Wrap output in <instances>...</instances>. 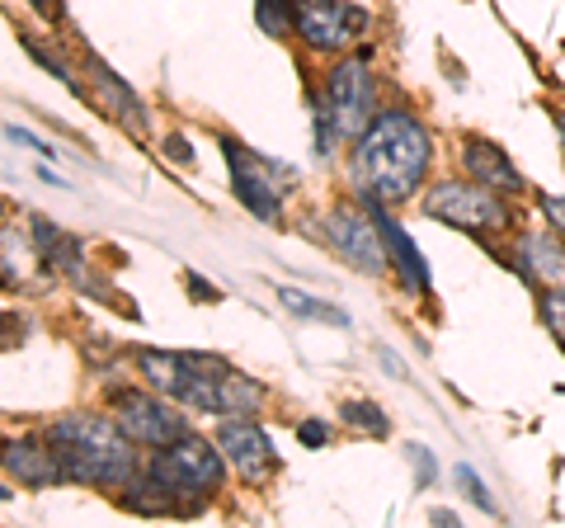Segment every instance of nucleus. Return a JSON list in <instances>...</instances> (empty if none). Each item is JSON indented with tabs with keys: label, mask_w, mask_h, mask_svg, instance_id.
Here are the masks:
<instances>
[{
	"label": "nucleus",
	"mask_w": 565,
	"mask_h": 528,
	"mask_svg": "<svg viewBox=\"0 0 565 528\" xmlns=\"http://www.w3.org/2000/svg\"><path fill=\"white\" fill-rule=\"evenodd\" d=\"M457 486H462V496H471L476 505H481V509H494V500L486 496V486H481V477H476V472L462 463V467H457Z\"/></svg>",
	"instance_id": "21"
},
{
	"label": "nucleus",
	"mask_w": 565,
	"mask_h": 528,
	"mask_svg": "<svg viewBox=\"0 0 565 528\" xmlns=\"http://www.w3.org/2000/svg\"><path fill=\"white\" fill-rule=\"evenodd\" d=\"M542 321H546V330L565 345V288H552L542 297Z\"/></svg>",
	"instance_id": "20"
},
{
	"label": "nucleus",
	"mask_w": 565,
	"mask_h": 528,
	"mask_svg": "<svg viewBox=\"0 0 565 528\" xmlns=\"http://www.w3.org/2000/svg\"><path fill=\"white\" fill-rule=\"evenodd\" d=\"M344 425H353V430H363V434H386L392 430V420H386L373 401H344Z\"/></svg>",
	"instance_id": "18"
},
{
	"label": "nucleus",
	"mask_w": 565,
	"mask_h": 528,
	"mask_svg": "<svg viewBox=\"0 0 565 528\" xmlns=\"http://www.w3.org/2000/svg\"><path fill=\"white\" fill-rule=\"evenodd\" d=\"M141 373H147L151 387H161V392H180V378H184V355H161V349H141L137 355Z\"/></svg>",
	"instance_id": "16"
},
{
	"label": "nucleus",
	"mask_w": 565,
	"mask_h": 528,
	"mask_svg": "<svg viewBox=\"0 0 565 528\" xmlns=\"http://www.w3.org/2000/svg\"><path fill=\"white\" fill-rule=\"evenodd\" d=\"M52 453L62 463V477L71 482L122 486L137 472L132 439L118 430V420L104 415H62L52 425Z\"/></svg>",
	"instance_id": "2"
},
{
	"label": "nucleus",
	"mask_w": 565,
	"mask_h": 528,
	"mask_svg": "<svg viewBox=\"0 0 565 528\" xmlns=\"http://www.w3.org/2000/svg\"><path fill=\"white\" fill-rule=\"evenodd\" d=\"M321 109H326V118H330L334 137H363V133H367V123L377 118V114H373L377 99H373V76H367L363 57H344L340 66H334L330 81H326Z\"/></svg>",
	"instance_id": "5"
},
{
	"label": "nucleus",
	"mask_w": 565,
	"mask_h": 528,
	"mask_svg": "<svg viewBox=\"0 0 565 528\" xmlns=\"http://www.w3.org/2000/svg\"><path fill=\"white\" fill-rule=\"evenodd\" d=\"M561 133H565V114H561Z\"/></svg>",
	"instance_id": "29"
},
{
	"label": "nucleus",
	"mask_w": 565,
	"mask_h": 528,
	"mask_svg": "<svg viewBox=\"0 0 565 528\" xmlns=\"http://www.w3.org/2000/svg\"><path fill=\"white\" fill-rule=\"evenodd\" d=\"M151 477H161L170 496H212L222 486V448H212L207 439L180 434L174 444L156 448Z\"/></svg>",
	"instance_id": "4"
},
{
	"label": "nucleus",
	"mask_w": 565,
	"mask_h": 528,
	"mask_svg": "<svg viewBox=\"0 0 565 528\" xmlns=\"http://www.w3.org/2000/svg\"><path fill=\"white\" fill-rule=\"evenodd\" d=\"M189 288H193V297H199V303H217V288H212V284H203V278L199 274H189Z\"/></svg>",
	"instance_id": "25"
},
{
	"label": "nucleus",
	"mask_w": 565,
	"mask_h": 528,
	"mask_svg": "<svg viewBox=\"0 0 565 528\" xmlns=\"http://www.w3.org/2000/svg\"><path fill=\"white\" fill-rule=\"evenodd\" d=\"M462 166L471 170L476 184H486L494 193H519L523 189V175L509 166V156L494 142H481V137H471V142L462 147Z\"/></svg>",
	"instance_id": "13"
},
{
	"label": "nucleus",
	"mask_w": 565,
	"mask_h": 528,
	"mask_svg": "<svg viewBox=\"0 0 565 528\" xmlns=\"http://www.w3.org/2000/svg\"><path fill=\"white\" fill-rule=\"evenodd\" d=\"M424 213L457 226V232H471V236H490V232H504L509 226V208L494 199V189L486 184H462V180H448V184H434L429 199H424Z\"/></svg>",
	"instance_id": "3"
},
{
	"label": "nucleus",
	"mask_w": 565,
	"mask_h": 528,
	"mask_svg": "<svg viewBox=\"0 0 565 528\" xmlns=\"http://www.w3.org/2000/svg\"><path fill=\"white\" fill-rule=\"evenodd\" d=\"M297 439H302L307 448H326V439H330V430L321 425V420H302V430H297Z\"/></svg>",
	"instance_id": "22"
},
{
	"label": "nucleus",
	"mask_w": 565,
	"mask_h": 528,
	"mask_svg": "<svg viewBox=\"0 0 565 528\" xmlns=\"http://www.w3.org/2000/svg\"><path fill=\"white\" fill-rule=\"evenodd\" d=\"M217 448L222 457L232 463L245 482H269L274 472H278V457L269 448V439H264V430L255 425V420H222V430H217Z\"/></svg>",
	"instance_id": "10"
},
{
	"label": "nucleus",
	"mask_w": 565,
	"mask_h": 528,
	"mask_svg": "<svg viewBox=\"0 0 565 528\" xmlns=\"http://www.w3.org/2000/svg\"><path fill=\"white\" fill-rule=\"evenodd\" d=\"M114 415H118V430L128 434L132 444H147V448H166L180 434H189L180 411H170V406H161V401H151V397H137V392H122L114 401Z\"/></svg>",
	"instance_id": "9"
},
{
	"label": "nucleus",
	"mask_w": 565,
	"mask_h": 528,
	"mask_svg": "<svg viewBox=\"0 0 565 528\" xmlns=\"http://www.w3.org/2000/svg\"><path fill=\"white\" fill-rule=\"evenodd\" d=\"M278 297H282V307H292L297 316H321V321H330V326H349V316H344L340 307L316 303V297H311V293H302V288H282Z\"/></svg>",
	"instance_id": "17"
},
{
	"label": "nucleus",
	"mask_w": 565,
	"mask_h": 528,
	"mask_svg": "<svg viewBox=\"0 0 565 528\" xmlns=\"http://www.w3.org/2000/svg\"><path fill=\"white\" fill-rule=\"evenodd\" d=\"M33 10L43 14V20H62V0H29Z\"/></svg>",
	"instance_id": "27"
},
{
	"label": "nucleus",
	"mask_w": 565,
	"mask_h": 528,
	"mask_svg": "<svg viewBox=\"0 0 565 528\" xmlns=\"http://www.w3.org/2000/svg\"><path fill=\"white\" fill-rule=\"evenodd\" d=\"M367 208H373V218H377V226H382L386 255H392L396 274H401V284L411 288V293H429V270H424V255L415 251L411 232H405V226H396L392 218H386V213H382V203H367Z\"/></svg>",
	"instance_id": "12"
},
{
	"label": "nucleus",
	"mask_w": 565,
	"mask_h": 528,
	"mask_svg": "<svg viewBox=\"0 0 565 528\" xmlns=\"http://www.w3.org/2000/svg\"><path fill=\"white\" fill-rule=\"evenodd\" d=\"M411 463L419 472V486H434V463H429V453H424L419 444H411Z\"/></svg>",
	"instance_id": "24"
},
{
	"label": "nucleus",
	"mask_w": 565,
	"mask_h": 528,
	"mask_svg": "<svg viewBox=\"0 0 565 528\" xmlns=\"http://www.w3.org/2000/svg\"><path fill=\"white\" fill-rule=\"evenodd\" d=\"M10 137H14V142H20V147H33V151L52 156V147H47V142H39V137H33V133H20V128H10Z\"/></svg>",
	"instance_id": "26"
},
{
	"label": "nucleus",
	"mask_w": 565,
	"mask_h": 528,
	"mask_svg": "<svg viewBox=\"0 0 565 528\" xmlns=\"http://www.w3.org/2000/svg\"><path fill=\"white\" fill-rule=\"evenodd\" d=\"M504 264H514V270L527 278V284H537V288L561 284V278H565V251H561V241H556V236H546V232H527V236H519L514 255H509Z\"/></svg>",
	"instance_id": "11"
},
{
	"label": "nucleus",
	"mask_w": 565,
	"mask_h": 528,
	"mask_svg": "<svg viewBox=\"0 0 565 528\" xmlns=\"http://www.w3.org/2000/svg\"><path fill=\"white\" fill-rule=\"evenodd\" d=\"M326 236L353 270H363V274L386 270V241H382L377 218L359 213V208H334V213L326 218Z\"/></svg>",
	"instance_id": "8"
},
{
	"label": "nucleus",
	"mask_w": 565,
	"mask_h": 528,
	"mask_svg": "<svg viewBox=\"0 0 565 528\" xmlns=\"http://www.w3.org/2000/svg\"><path fill=\"white\" fill-rule=\"evenodd\" d=\"M292 29L307 39V47L340 52L367 29V14L344 0H292Z\"/></svg>",
	"instance_id": "7"
},
{
	"label": "nucleus",
	"mask_w": 565,
	"mask_h": 528,
	"mask_svg": "<svg viewBox=\"0 0 565 528\" xmlns=\"http://www.w3.org/2000/svg\"><path fill=\"white\" fill-rule=\"evenodd\" d=\"M542 213H546V222H552V232L565 236V193L561 199H542Z\"/></svg>",
	"instance_id": "23"
},
{
	"label": "nucleus",
	"mask_w": 565,
	"mask_h": 528,
	"mask_svg": "<svg viewBox=\"0 0 565 528\" xmlns=\"http://www.w3.org/2000/svg\"><path fill=\"white\" fill-rule=\"evenodd\" d=\"M222 151H226V166H232L236 199L250 208L259 222H274V218H278L282 193L292 189V184H288V180H292V170H288V166L264 161V156H255V151H245L241 142H232V137H222Z\"/></svg>",
	"instance_id": "6"
},
{
	"label": "nucleus",
	"mask_w": 565,
	"mask_h": 528,
	"mask_svg": "<svg viewBox=\"0 0 565 528\" xmlns=\"http://www.w3.org/2000/svg\"><path fill=\"white\" fill-rule=\"evenodd\" d=\"M90 72H95V85H99V99L109 104V109H114L122 123H128V128H137V133H141V123H147V118H141V104H137V95H132V91H122L118 76H114L104 62H90Z\"/></svg>",
	"instance_id": "15"
},
{
	"label": "nucleus",
	"mask_w": 565,
	"mask_h": 528,
	"mask_svg": "<svg viewBox=\"0 0 565 528\" xmlns=\"http://www.w3.org/2000/svg\"><path fill=\"white\" fill-rule=\"evenodd\" d=\"M166 156H174V161H193V151H189L184 137H170V142H166Z\"/></svg>",
	"instance_id": "28"
},
{
	"label": "nucleus",
	"mask_w": 565,
	"mask_h": 528,
	"mask_svg": "<svg viewBox=\"0 0 565 528\" xmlns=\"http://www.w3.org/2000/svg\"><path fill=\"white\" fill-rule=\"evenodd\" d=\"M255 10L264 33H274V39H282V29L292 24V0H255Z\"/></svg>",
	"instance_id": "19"
},
{
	"label": "nucleus",
	"mask_w": 565,
	"mask_h": 528,
	"mask_svg": "<svg viewBox=\"0 0 565 528\" xmlns=\"http://www.w3.org/2000/svg\"><path fill=\"white\" fill-rule=\"evenodd\" d=\"M0 463H6V472H14L24 486H57L62 482V463L57 453L33 444V439H20V444H6L0 448Z\"/></svg>",
	"instance_id": "14"
},
{
	"label": "nucleus",
	"mask_w": 565,
	"mask_h": 528,
	"mask_svg": "<svg viewBox=\"0 0 565 528\" xmlns=\"http://www.w3.org/2000/svg\"><path fill=\"white\" fill-rule=\"evenodd\" d=\"M429 133L424 123L405 109H386L367 123L359 137V151L349 161V180L363 203H401L419 189L429 170Z\"/></svg>",
	"instance_id": "1"
}]
</instances>
